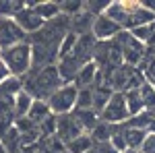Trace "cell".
Wrapping results in <instances>:
<instances>
[{
    "instance_id": "obj_2",
    "label": "cell",
    "mask_w": 155,
    "mask_h": 153,
    "mask_svg": "<svg viewBox=\"0 0 155 153\" xmlns=\"http://www.w3.org/2000/svg\"><path fill=\"white\" fill-rule=\"evenodd\" d=\"M0 56L4 60L6 68L11 71V75L21 77V79L25 75H29V71H31V44L29 42L12 46L8 50H2Z\"/></svg>"
},
{
    "instance_id": "obj_11",
    "label": "cell",
    "mask_w": 155,
    "mask_h": 153,
    "mask_svg": "<svg viewBox=\"0 0 155 153\" xmlns=\"http://www.w3.org/2000/svg\"><path fill=\"white\" fill-rule=\"evenodd\" d=\"M97 75H99V66L91 60L85 66H81V71L77 72V77H74L72 83L77 85V89H87V87H93L97 83Z\"/></svg>"
},
{
    "instance_id": "obj_8",
    "label": "cell",
    "mask_w": 155,
    "mask_h": 153,
    "mask_svg": "<svg viewBox=\"0 0 155 153\" xmlns=\"http://www.w3.org/2000/svg\"><path fill=\"white\" fill-rule=\"evenodd\" d=\"M79 135H83V130L81 126L77 124V120L72 114H64V116H56V139L60 143H66L72 141V139H77Z\"/></svg>"
},
{
    "instance_id": "obj_13",
    "label": "cell",
    "mask_w": 155,
    "mask_h": 153,
    "mask_svg": "<svg viewBox=\"0 0 155 153\" xmlns=\"http://www.w3.org/2000/svg\"><path fill=\"white\" fill-rule=\"evenodd\" d=\"M93 15H89L87 11L79 12V15H74L71 17V31L72 33H77V35H87V33H91V27H93Z\"/></svg>"
},
{
    "instance_id": "obj_40",
    "label": "cell",
    "mask_w": 155,
    "mask_h": 153,
    "mask_svg": "<svg viewBox=\"0 0 155 153\" xmlns=\"http://www.w3.org/2000/svg\"><path fill=\"white\" fill-rule=\"evenodd\" d=\"M153 114H155V112H153Z\"/></svg>"
},
{
    "instance_id": "obj_39",
    "label": "cell",
    "mask_w": 155,
    "mask_h": 153,
    "mask_svg": "<svg viewBox=\"0 0 155 153\" xmlns=\"http://www.w3.org/2000/svg\"><path fill=\"white\" fill-rule=\"evenodd\" d=\"M89 153H95V149H93V151H89Z\"/></svg>"
},
{
    "instance_id": "obj_14",
    "label": "cell",
    "mask_w": 155,
    "mask_h": 153,
    "mask_svg": "<svg viewBox=\"0 0 155 153\" xmlns=\"http://www.w3.org/2000/svg\"><path fill=\"white\" fill-rule=\"evenodd\" d=\"M64 149H66V153H89V151L95 149V143L91 139V135L83 132V135H79L77 139H72V141L66 143Z\"/></svg>"
},
{
    "instance_id": "obj_26",
    "label": "cell",
    "mask_w": 155,
    "mask_h": 153,
    "mask_svg": "<svg viewBox=\"0 0 155 153\" xmlns=\"http://www.w3.org/2000/svg\"><path fill=\"white\" fill-rule=\"evenodd\" d=\"M74 110H93V87L79 89L77 95V108Z\"/></svg>"
},
{
    "instance_id": "obj_35",
    "label": "cell",
    "mask_w": 155,
    "mask_h": 153,
    "mask_svg": "<svg viewBox=\"0 0 155 153\" xmlns=\"http://www.w3.org/2000/svg\"><path fill=\"white\" fill-rule=\"evenodd\" d=\"M147 132H153V135H155V116H153V120L149 122V126H147Z\"/></svg>"
},
{
    "instance_id": "obj_33",
    "label": "cell",
    "mask_w": 155,
    "mask_h": 153,
    "mask_svg": "<svg viewBox=\"0 0 155 153\" xmlns=\"http://www.w3.org/2000/svg\"><path fill=\"white\" fill-rule=\"evenodd\" d=\"M143 6L147 8V11H151L155 15V0H147V2H143Z\"/></svg>"
},
{
    "instance_id": "obj_6",
    "label": "cell",
    "mask_w": 155,
    "mask_h": 153,
    "mask_svg": "<svg viewBox=\"0 0 155 153\" xmlns=\"http://www.w3.org/2000/svg\"><path fill=\"white\" fill-rule=\"evenodd\" d=\"M27 39H29V35L17 25L15 19L0 17V52L12 46H19V44H25Z\"/></svg>"
},
{
    "instance_id": "obj_31",
    "label": "cell",
    "mask_w": 155,
    "mask_h": 153,
    "mask_svg": "<svg viewBox=\"0 0 155 153\" xmlns=\"http://www.w3.org/2000/svg\"><path fill=\"white\" fill-rule=\"evenodd\" d=\"M95 153H118L110 143H106V145H95Z\"/></svg>"
},
{
    "instance_id": "obj_38",
    "label": "cell",
    "mask_w": 155,
    "mask_h": 153,
    "mask_svg": "<svg viewBox=\"0 0 155 153\" xmlns=\"http://www.w3.org/2000/svg\"><path fill=\"white\" fill-rule=\"evenodd\" d=\"M151 85H153V89H155V83H151Z\"/></svg>"
},
{
    "instance_id": "obj_22",
    "label": "cell",
    "mask_w": 155,
    "mask_h": 153,
    "mask_svg": "<svg viewBox=\"0 0 155 153\" xmlns=\"http://www.w3.org/2000/svg\"><path fill=\"white\" fill-rule=\"evenodd\" d=\"M25 8L23 0H0V17H11L15 19V15Z\"/></svg>"
},
{
    "instance_id": "obj_9",
    "label": "cell",
    "mask_w": 155,
    "mask_h": 153,
    "mask_svg": "<svg viewBox=\"0 0 155 153\" xmlns=\"http://www.w3.org/2000/svg\"><path fill=\"white\" fill-rule=\"evenodd\" d=\"M15 21H17V25L23 29L27 35H33V33H37L41 27H44V21L37 17V12L33 11V8H29V6H25L23 11H19L17 15H15Z\"/></svg>"
},
{
    "instance_id": "obj_5",
    "label": "cell",
    "mask_w": 155,
    "mask_h": 153,
    "mask_svg": "<svg viewBox=\"0 0 155 153\" xmlns=\"http://www.w3.org/2000/svg\"><path fill=\"white\" fill-rule=\"evenodd\" d=\"M99 118H101V122H107V124H112V126H122V124L130 118L124 93H116V91H114L112 97H110V101L106 104V108L101 110Z\"/></svg>"
},
{
    "instance_id": "obj_16",
    "label": "cell",
    "mask_w": 155,
    "mask_h": 153,
    "mask_svg": "<svg viewBox=\"0 0 155 153\" xmlns=\"http://www.w3.org/2000/svg\"><path fill=\"white\" fill-rule=\"evenodd\" d=\"M50 116H52V112H50L48 101H41V99H35L33 106H31V110H29V114H27V118H29L33 124H37V126H39L44 120H48Z\"/></svg>"
},
{
    "instance_id": "obj_25",
    "label": "cell",
    "mask_w": 155,
    "mask_h": 153,
    "mask_svg": "<svg viewBox=\"0 0 155 153\" xmlns=\"http://www.w3.org/2000/svg\"><path fill=\"white\" fill-rule=\"evenodd\" d=\"M58 2L62 15H66V17H74L85 11V2H81V0H58Z\"/></svg>"
},
{
    "instance_id": "obj_34",
    "label": "cell",
    "mask_w": 155,
    "mask_h": 153,
    "mask_svg": "<svg viewBox=\"0 0 155 153\" xmlns=\"http://www.w3.org/2000/svg\"><path fill=\"white\" fill-rule=\"evenodd\" d=\"M147 48H155V23L151 25V39H149V44H147Z\"/></svg>"
},
{
    "instance_id": "obj_28",
    "label": "cell",
    "mask_w": 155,
    "mask_h": 153,
    "mask_svg": "<svg viewBox=\"0 0 155 153\" xmlns=\"http://www.w3.org/2000/svg\"><path fill=\"white\" fill-rule=\"evenodd\" d=\"M110 145H112L118 153H124L126 149H128V145H126V141H124V135H122L120 126H116L114 135H112V139H110Z\"/></svg>"
},
{
    "instance_id": "obj_18",
    "label": "cell",
    "mask_w": 155,
    "mask_h": 153,
    "mask_svg": "<svg viewBox=\"0 0 155 153\" xmlns=\"http://www.w3.org/2000/svg\"><path fill=\"white\" fill-rule=\"evenodd\" d=\"M114 130H116V126H112V124H107V122H101V120H99V124H97L89 135H91V139H93L95 145H106V143H110L112 135H114Z\"/></svg>"
},
{
    "instance_id": "obj_10",
    "label": "cell",
    "mask_w": 155,
    "mask_h": 153,
    "mask_svg": "<svg viewBox=\"0 0 155 153\" xmlns=\"http://www.w3.org/2000/svg\"><path fill=\"white\" fill-rule=\"evenodd\" d=\"M25 6L33 8L37 12V17L44 21V23H50L54 19H58L62 11H60V2L58 0H41V2H25Z\"/></svg>"
},
{
    "instance_id": "obj_24",
    "label": "cell",
    "mask_w": 155,
    "mask_h": 153,
    "mask_svg": "<svg viewBox=\"0 0 155 153\" xmlns=\"http://www.w3.org/2000/svg\"><path fill=\"white\" fill-rule=\"evenodd\" d=\"M139 93H141V99H143V104H145V110L155 112V89H153V85L149 81H145L141 85V89H139Z\"/></svg>"
},
{
    "instance_id": "obj_12",
    "label": "cell",
    "mask_w": 155,
    "mask_h": 153,
    "mask_svg": "<svg viewBox=\"0 0 155 153\" xmlns=\"http://www.w3.org/2000/svg\"><path fill=\"white\" fill-rule=\"evenodd\" d=\"M72 116H74V120H77V124L81 126V130L87 132V135L95 128L97 124H99V120H101L95 110H74Z\"/></svg>"
},
{
    "instance_id": "obj_15",
    "label": "cell",
    "mask_w": 155,
    "mask_h": 153,
    "mask_svg": "<svg viewBox=\"0 0 155 153\" xmlns=\"http://www.w3.org/2000/svg\"><path fill=\"white\" fill-rule=\"evenodd\" d=\"M21 91H23V79L21 77L11 75V77H6L4 81L0 83V97H11V99H15Z\"/></svg>"
},
{
    "instance_id": "obj_37",
    "label": "cell",
    "mask_w": 155,
    "mask_h": 153,
    "mask_svg": "<svg viewBox=\"0 0 155 153\" xmlns=\"http://www.w3.org/2000/svg\"><path fill=\"white\" fill-rule=\"evenodd\" d=\"M0 153H8V151H6V147H4L2 143H0Z\"/></svg>"
},
{
    "instance_id": "obj_32",
    "label": "cell",
    "mask_w": 155,
    "mask_h": 153,
    "mask_svg": "<svg viewBox=\"0 0 155 153\" xmlns=\"http://www.w3.org/2000/svg\"><path fill=\"white\" fill-rule=\"evenodd\" d=\"M6 77H11V71L6 68V64H4V60H2V56H0V83L4 81Z\"/></svg>"
},
{
    "instance_id": "obj_4",
    "label": "cell",
    "mask_w": 155,
    "mask_h": 153,
    "mask_svg": "<svg viewBox=\"0 0 155 153\" xmlns=\"http://www.w3.org/2000/svg\"><path fill=\"white\" fill-rule=\"evenodd\" d=\"M116 44L122 50V58H124V64L128 66H134L139 68L143 64V60L147 58V46L137 42L134 37L130 35V31H120L116 35Z\"/></svg>"
},
{
    "instance_id": "obj_19",
    "label": "cell",
    "mask_w": 155,
    "mask_h": 153,
    "mask_svg": "<svg viewBox=\"0 0 155 153\" xmlns=\"http://www.w3.org/2000/svg\"><path fill=\"white\" fill-rule=\"evenodd\" d=\"M33 97L27 93V91H21V93L15 97V118H25L27 114H29V110H31V106H33Z\"/></svg>"
},
{
    "instance_id": "obj_27",
    "label": "cell",
    "mask_w": 155,
    "mask_h": 153,
    "mask_svg": "<svg viewBox=\"0 0 155 153\" xmlns=\"http://www.w3.org/2000/svg\"><path fill=\"white\" fill-rule=\"evenodd\" d=\"M153 25V23H151ZM151 25H141V27H134L130 29V35L137 39V42H141V44H149V39H151Z\"/></svg>"
},
{
    "instance_id": "obj_21",
    "label": "cell",
    "mask_w": 155,
    "mask_h": 153,
    "mask_svg": "<svg viewBox=\"0 0 155 153\" xmlns=\"http://www.w3.org/2000/svg\"><path fill=\"white\" fill-rule=\"evenodd\" d=\"M153 112H149V110H145V112H141L139 116H132L128 118L126 122H124V126H130V128H139V130H145L147 132V126H149V122L153 120Z\"/></svg>"
},
{
    "instance_id": "obj_1",
    "label": "cell",
    "mask_w": 155,
    "mask_h": 153,
    "mask_svg": "<svg viewBox=\"0 0 155 153\" xmlns=\"http://www.w3.org/2000/svg\"><path fill=\"white\" fill-rule=\"evenodd\" d=\"M62 85L64 81L60 77L56 64L46 66L41 71H29V75L23 77V89L33 99H41V101H48V97Z\"/></svg>"
},
{
    "instance_id": "obj_36",
    "label": "cell",
    "mask_w": 155,
    "mask_h": 153,
    "mask_svg": "<svg viewBox=\"0 0 155 153\" xmlns=\"http://www.w3.org/2000/svg\"><path fill=\"white\" fill-rule=\"evenodd\" d=\"M124 153H145V151H143V149H126Z\"/></svg>"
},
{
    "instance_id": "obj_23",
    "label": "cell",
    "mask_w": 155,
    "mask_h": 153,
    "mask_svg": "<svg viewBox=\"0 0 155 153\" xmlns=\"http://www.w3.org/2000/svg\"><path fill=\"white\" fill-rule=\"evenodd\" d=\"M77 42H79V35H77V33H72V31H68V33L64 35V39L60 42V46H58V60L66 58L72 50H74Z\"/></svg>"
},
{
    "instance_id": "obj_3",
    "label": "cell",
    "mask_w": 155,
    "mask_h": 153,
    "mask_svg": "<svg viewBox=\"0 0 155 153\" xmlns=\"http://www.w3.org/2000/svg\"><path fill=\"white\" fill-rule=\"evenodd\" d=\"M77 95L79 89L74 83H64L62 87H58L54 93L48 97L50 112L54 116H64V114H72L77 108Z\"/></svg>"
},
{
    "instance_id": "obj_17",
    "label": "cell",
    "mask_w": 155,
    "mask_h": 153,
    "mask_svg": "<svg viewBox=\"0 0 155 153\" xmlns=\"http://www.w3.org/2000/svg\"><path fill=\"white\" fill-rule=\"evenodd\" d=\"M122 130V135H124V141L128 145V149H141V145H143L145 137H147V132L145 130H139V128H130V126H120Z\"/></svg>"
},
{
    "instance_id": "obj_7",
    "label": "cell",
    "mask_w": 155,
    "mask_h": 153,
    "mask_svg": "<svg viewBox=\"0 0 155 153\" xmlns=\"http://www.w3.org/2000/svg\"><path fill=\"white\" fill-rule=\"evenodd\" d=\"M120 31H122V27L118 23H114L106 15H99V17L93 19L91 35L95 37V42H112V39H116V35Z\"/></svg>"
},
{
    "instance_id": "obj_29",
    "label": "cell",
    "mask_w": 155,
    "mask_h": 153,
    "mask_svg": "<svg viewBox=\"0 0 155 153\" xmlns=\"http://www.w3.org/2000/svg\"><path fill=\"white\" fill-rule=\"evenodd\" d=\"M139 71L145 75V79L149 83H155V58H145L143 64L139 66Z\"/></svg>"
},
{
    "instance_id": "obj_20",
    "label": "cell",
    "mask_w": 155,
    "mask_h": 153,
    "mask_svg": "<svg viewBox=\"0 0 155 153\" xmlns=\"http://www.w3.org/2000/svg\"><path fill=\"white\" fill-rule=\"evenodd\" d=\"M124 97H126V106H128V114H130V118L132 116H139L141 112H145V104H143V99H141L139 89L124 93Z\"/></svg>"
},
{
    "instance_id": "obj_30",
    "label": "cell",
    "mask_w": 155,
    "mask_h": 153,
    "mask_svg": "<svg viewBox=\"0 0 155 153\" xmlns=\"http://www.w3.org/2000/svg\"><path fill=\"white\" fill-rule=\"evenodd\" d=\"M141 149H143L145 153H155V135L153 132H147V137H145Z\"/></svg>"
}]
</instances>
